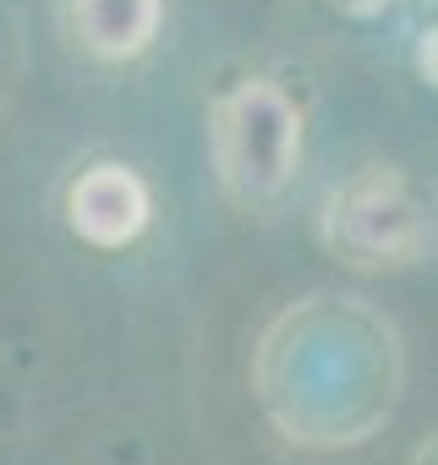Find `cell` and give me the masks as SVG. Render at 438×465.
<instances>
[{
  "label": "cell",
  "instance_id": "cell-5",
  "mask_svg": "<svg viewBox=\"0 0 438 465\" xmlns=\"http://www.w3.org/2000/svg\"><path fill=\"white\" fill-rule=\"evenodd\" d=\"M329 6H340V12H356V17H362V12H378L383 0H329Z\"/></svg>",
  "mask_w": 438,
  "mask_h": 465
},
{
  "label": "cell",
  "instance_id": "cell-2",
  "mask_svg": "<svg viewBox=\"0 0 438 465\" xmlns=\"http://www.w3.org/2000/svg\"><path fill=\"white\" fill-rule=\"evenodd\" d=\"M324 242L351 269H400L416 263L427 247V208L416 203L400 170L378 164L334 192L324 213Z\"/></svg>",
  "mask_w": 438,
  "mask_h": 465
},
{
  "label": "cell",
  "instance_id": "cell-3",
  "mask_svg": "<svg viewBox=\"0 0 438 465\" xmlns=\"http://www.w3.org/2000/svg\"><path fill=\"white\" fill-rule=\"evenodd\" d=\"M154 219V192L132 164H88L72 186H66V224L72 236L94 252H121L132 247Z\"/></svg>",
  "mask_w": 438,
  "mask_h": 465
},
{
  "label": "cell",
  "instance_id": "cell-1",
  "mask_svg": "<svg viewBox=\"0 0 438 465\" xmlns=\"http://www.w3.org/2000/svg\"><path fill=\"white\" fill-rule=\"evenodd\" d=\"M302 153V115L269 83H242L214 104V159L236 203H269L285 192Z\"/></svg>",
  "mask_w": 438,
  "mask_h": 465
},
{
  "label": "cell",
  "instance_id": "cell-4",
  "mask_svg": "<svg viewBox=\"0 0 438 465\" xmlns=\"http://www.w3.org/2000/svg\"><path fill=\"white\" fill-rule=\"evenodd\" d=\"M164 23V0H72V34L94 61H137Z\"/></svg>",
  "mask_w": 438,
  "mask_h": 465
}]
</instances>
